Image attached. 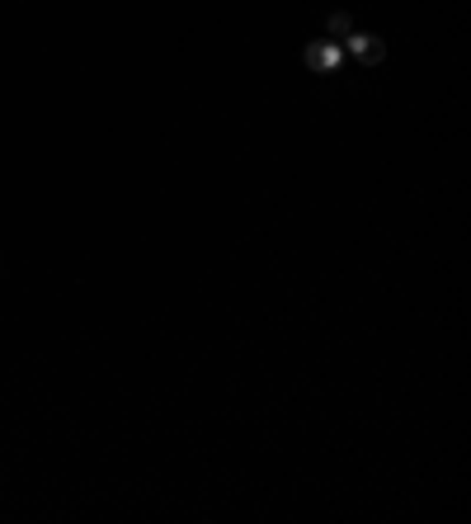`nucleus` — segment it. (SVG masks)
<instances>
[{
  "label": "nucleus",
  "instance_id": "nucleus-1",
  "mask_svg": "<svg viewBox=\"0 0 471 524\" xmlns=\"http://www.w3.org/2000/svg\"><path fill=\"white\" fill-rule=\"evenodd\" d=\"M349 53L359 62H368V67H377V62L386 57V43L377 34H349Z\"/></svg>",
  "mask_w": 471,
  "mask_h": 524
},
{
  "label": "nucleus",
  "instance_id": "nucleus-2",
  "mask_svg": "<svg viewBox=\"0 0 471 524\" xmlns=\"http://www.w3.org/2000/svg\"><path fill=\"white\" fill-rule=\"evenodd\" d=\"M307 67L311 71H335V67H340V47H335V43H311L307 47Z\"/></svg>",
  "mask_w": 471,
  "mask_h": 524
},
{
  "label": "nucleus",
  "instance_id": "nucleus-3",
  "mask_svg": "<svg viewBox=\"0 0 471 524\" xmlns=\"http://www.w3.org/2000/svg\"><path fill=\"white\" fill-rule=\"evenodd\" d=\"M326 29H330V34H335V38H349V34H353V24H349V14H344V10H330V20H326Z\"/></svg>",
  "mask_w": 471,
  "mask_h": 524
}]
</instances>
